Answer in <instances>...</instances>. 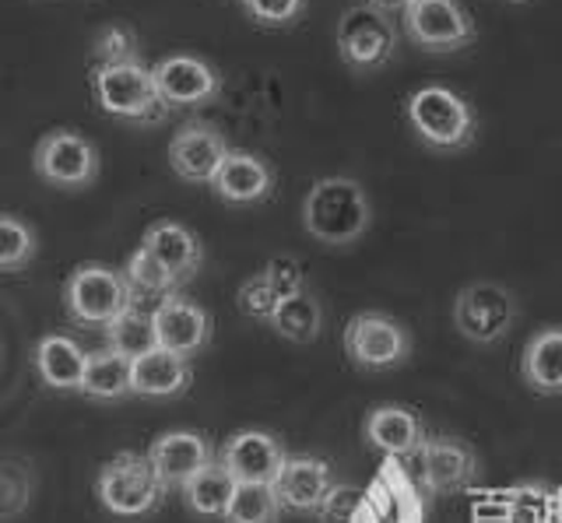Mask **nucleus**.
<instances>
[{
	"label": "nucleus",
	"instance_id": "nucleus-39",
	"mask_svg": "<svg viewBox=\"0 0 562 523\" xmlns=\"http://www.w3.org/2000/svg\"><path fill=\"white\" fill-rule=\"evenodd\" d=\"M366 4H373L380 11H404V8L412 4V0H366Z\"/></svg>",
	"mask_w": 562,
	"mask_h": 523
},
{
	"label": "nucleus",
	"instance_id": "nucleus-19",
	"mask_svg": "<svg viewBox=\"0 0 562 523\" xmlns=\"http://www.w3.org/2000/svg\"><path fill=\"white\" fill-rule=\"evenodd\" d=\"M215 197L233 204V207H250L271 197L274 190V169L254 151H239L233 148L225 155V162L218 169V177L211 180Z\"/></svg>",
	"mask_w": 562,
	"mask_h": 523
},
{
	"label": "nucleus",
	"instance_id": "nucleus-30",
	"mask_svg": "<svg viewBox=\"0 0 562 523\" xmlns=\"http://www.w3.org/2000/svg\"><path fill=\"white\" fill-rule=\"evenodd\" d=\"M40 253V236L29 221L0 215V271H25Z\"/></svg>",
	"mask_w": 562,
	"mask_h": 523
},
{
	"label": "nucleus",
	"instance_id": "nucleus-7",
	"mask_svg": "<svg viewBox=\"0 0 562 523\" xmlns=\"http://www.w3.org/2000/svg\"><path fill=\"white\" fill-rule=\"evenodd\" d=\"M397 43H401V36H397L391 11H380L373 4H359L341 14L338 54L351 71H359V75L380 71V67L394 60Z\"/></svg>",
	"mask_w": 562,
	"mask_h": 523
},
{
	"label": "nucleus",
	"instance_id": "nucleus-21",
	"mask_svg": "<svg viewBox=\"0 0 562 523\" xmlns=\"http://www.w3.org/2000/svg\"><path fill=\"white\" fill-rule=\"evenodd\" d=\"M140 250H148L180 285L201 271V260H204L201 239L193 236L187 225L169 221V218L148 225L145 239H140Z\"/></svg>",
	"mask_w": 562,
	"mask_h": 523
},
{
	"label": "nucleus",
	"instance_id": "nucleus-25",
	"mask_svg": "<svg viewBox=\"0 0 562 523\" xmlns=\"http://www.w3.org/2000/svg\"><path fill=\"white\" fill-rule=\"evenodd\" d=\"M236 478L228 475V470L215 461L211 467H204L198 478H190L180 496H183V505L193 513V516H204V520H225L228 505H233V496H236Z\"/></svg>",
	"mask_w": 562,
	"mask_h": 523
},
{
	"label": "nucleus",
	"instance_id": "nucleus-13",
	"mask_svg": "<svg viewBox=\"0 0 562 523\" xmlns=\"http://www.w3.org/2000/svg\"><path fill=\"white\" fill-rule=\"evenodd\" d=\"M151 75L169 110H201L222 95V75L207 60L190 54L162 57L151 67Z\"/></svg>",
	"mask_w": 562,
	"mask_h": 523
},
{
	"label": "nucleus",
	"instance_id": "nucleus-35",
	"mask_svg": "<svg viewBox=\"0 0 562 523\" xmlns=\"http://www.w3.org/2000/svg\"><path fill=\"white\" fill-rule=\"evenodd\" d=\"M243 8L260 29H289L306 14V0H243Z\"/></svg>",
	"mask_w": 562,
	"mask_h": 523
},
{
	"label": "nucleus",
	"instance_id": "nucleus-31",
	"mask_svg": "<svg viewBox=\"0 0 562 523\" xmlns=\"http://www.w3.org/2000/svg\"><path fill=\"white\" fill-rule=\"evenodd\" d=\"M278 516H281V502L274 485H236L225 523H278Z\"/></svg>",
	"mask_w": 562,
	"mask_h": 523
},
{
	"label": "nucleus",
	"instance_id": "nucleus-8",
	"mask_svg": "<svg viewBox=\"0 0 562 523\" xmlns=\"http://www.w3.org/2000/svg\"><path fill=\"white\" fill-rule=\"evenodd\" d=\"M32 169L43 183L57 190H88L95 186L102 159L99 148L78 130H49L32 151Z\"/></svg>",
	"mask_w": 562,
	"mask_h": 523
},
{
	"label": "nucleus",
	"instance_id": "nucleus-11",
	"mask_svg": "<svg viewBox=\"0 0 562 523\" xmlns=\"http://www.w3.org/2000/svg\"><path fill=\"white\" fill-rule=\"evenodd\" d=\"M356 523H426V496L418 478H412L401 461L386 457L376 478L366 485Z\"/></svg>",
	"mask_w": 562,
	"mask_h": 523
},
{
	"label": "nucleus",
	"instance_id": "nucleus-22",
	"mask_svg": "<svg viewBox=\"0 0 562 523\" xmlns=\"http://www.w3.org/2000/svg\"><path fill=\"white\" fill-rule=\"evenodd\" d=\"M32 369L49 390H81V379L88 369V352L67 334H46L32 348Z\"/></svg>",
	"mask_w": 562,
	"mask_h": 523
},
{
	"label": "nucleus",
	"instance_id": "nucleus-20",
	"mask_svg": "<svg viewBox=\"0 0 562 523\" xmlns=\"http://www.w3.org/2000/svg\"><path fill=\"white\" fill-rule=\"evenodd\" d=\"M362 435H366L369 446L383 450L386 457H394V461L418 457L422 443L429 440L422 418L412 408H404V405H376L373 411L366 414Z\"/></svg>",
	"mask_w": 562,
	"mask_h": 523
},
{
	"label": "nucleus",
	"instance_id": "nucleus-24",
	"mask_svg": "<svg viewBox=\"0 0 562 523\" xmlns=\"http://www.w3.org/2000/svg\"><path fill=\"white\" fill-rule=\"evenodd\" d=\"M520 376L527 383V390H535L541 397L562 394V327H541L524 344Z\"/></svg>",
	"mask_w": 562,
	"mask_h": 523
},
{
	"label": "nucleus",
	"instance_id": "nucleus-32",
	"mask_svg": "<svg viewBox=\"0 0 562 523\" xmlns=\"http://www.w3.org/2000/svg\"><path fill=\"white\" fill-rule=\"evenodd\" d=\"M123 274H127L134 295H151V299H166V295H172L176 288H180V282H176V277L162 264H158V260L148 250H140V247L131 253Z\"/></svg>",
	"mask_w": 562,
	"mask_h": 523
},
{
	"label": "nucleus",
	"instance_id": "nucleus-29",
	"mask_svg": "<svg viewBox=\"0 0 562 523\" xmlns=\"http://www.w3.org/2000/svg\"><path fill=\"white\" fill-rule=\"evenodd\" d=\"M105 341L116 355L123 359H140L158 348V334H155V320L151 312H145L140 306H131L123 317H116L110 327H105Z\"/></svg>",
	"mask_w": 562,
	"mask_h": 523
},
{
	"label": "nucleus",
	"instance_id": "nucleus-2",
	"mask_svg": "<svg viewBox=\"0 0 562 523\" xmlns=\"http://www.w3.org/2000/svg\"><path fill=\"white\" fill-rule=\"evenodd\" d=\"M404 116H408L422 145L443 155L471 148L474 130H479V120H474L468 99L447 89V84H426V89L412 92L404 102Z\"/></svg>",
	"mask_w": 562,
	"mask_h": 523
},
{
	"label": "nucleus",
	"instance_id": "nucleus-26",
	"mask_svg": "<svg viewBox=\"0 0 562 523\" xmlns=\"http://www.w3.org/2000/svg\"><path fill=\"white\" fill-rule=\"evenodd\" d=\"M78 394L92 397V400L134 397V362L116 355L113 348H105V352H92V355H88V369H85Z\"/></svg>",
	"mask_w": 562,
	"mask_h": 523
},
{
	"label": "nucleus",
	"instance_id": "nucleus-28",
	"mask_svg": "<svg viewBox=\"0 0 562 523\" xmlns=\"http://www.w3.org/2000/svg\"><path fill=\"white\" fill-rule=\"evenodd\" d=\"M509 523H562V492L538 481L506 488Z\"/></svg>",
	"mask_w": 562,
	"mask_h": 523
},
{
	"label": "nucleus",
	"instance_id": "nucleus-12",
	"mask_svg": "<svg viewBox=\"0 0 562 523\" xmlns=\"http://www.w3.org/2000/svg\"><path fill=\"white\" fill-rule=\"evenodd\" d=\"M418 485L426 496H457L479 481V453L457 435H432L418 450Z\"/></svg>",
	"mask_w": 562,
	"mask_h": 523
},
{
	"label": "nucleus",
	"instance_id": "nucleus-37",
	"mask_svg": "<svg viewBox=\"0 0 562 523\" xmlns=\"http://www.w3.org/2000/svg\"><path fill=\"white\" fill-rule=\"evenodd\" d=\"M260 274L268 277V285L281 295V299L306 292V274H303V268H299V260H292V257H271L268 268H263Z\"/></svg>",
	"mask_w": 562,
	"mask_h": 523
},
{
	"label": "nucleus",
	"instance_id": "nucleus-15",
	"mask_svg": "<svg viewBox=\"0 0 562 523\" xmlns=\"http://www.w3.org/2000/svg\"><path fill=\"white\" fill-rule=\"evenodd\" d=\"M285 457H289L285 446H281L271 432L239 429L236 435H228V440H225L218 464L239 485H274Z\"/></svg>",
	"mask_w": 562,
	"mask_h": 523
},
{
	"label": "nucleus",
	"instance_id": "nucleus-40",
	"mask_svg": "<svg viewBox=\"0 0 562 523\" xmlns=\"http://www.w3.org/2000/svg\"><path fill=\"white\" fill-rule=\"evenodd\" d=\"M514 4H527V0H514Z\"/></svg>",
	"mask_w": 562,
	"mask_h": 523
},
{
	"label": "nucleus",
	"instance_id": "nucleus-36",
	"mask_svg": "<svg viewBox=\"0 0 562 523\" xmlns=\"http://www.w3.org/2000/svg\"><path fill=\"white\" fill-rule=\"evenodd\" d=\"M362 499H366V488H359V485H334L316 516H321V523H356V516L362 510Z\"/></svg>",
	"mask_w": 562,
	"mask_h": 523
},
{
	"label": "nucleus",
	"instance_id": "nucleus-3",
	"mask_svg": "<svg viewBox=\"0 0 562 523\" xmlns=\"http://www.w3.org/2000/svg\"><path fill=\"white\" fill-rule=\"evenodd\" d=\"M92 92L105 116L123 120L131 127H151L162 124L169 106L155 89V75L145 64H113V67H92Z\"/></svg>",
	"mask_w": 562,
	"mask_h": 523
},
{
	"label": "nucleus",
	"instance_id": "nucleus-27",
	"mask_svg": "<svg viewBox=\"0 0 562 523\" xmlns=\"http://www.w3.org/2000/svg\"><path fill=\"white\" fill-rule=\"evenodd\" d=\"M271 327L278 338H285L292 344H313L324 330V309L316 303V295L306 288L299 295H289V299H281Z\"/></svg>",
	"mask_w": 562,
	"mask_h": 523
},
{
	"label": "nucleus",
	"instance_id": "nucleus-34",
	"mask_svg": "<svg viewBox=\"0 0 562 523\" xmlns=\"http://www.w3.org/2000/svg\"><path fill=\"white\" fill-rule=\"evenodd\" d=\"M236 303H239V312L243 317H250L257 323H268L274 320V312L281 306V295L268 285V277L263 274H254V277H246V282L239 285V295H236Z\"/></svg>",
	"mask_w": 562,
	"mask_h": 523
},
{
	"label": "nucleus",
	"instance_id": "nucleus-23",
	"mask_svg": "<svg viewBox=\"0 0 562 523\" xmlns=\"http://www.w3.org/2000/svg\"><path fill=\"white\" fill-rule=\"evenodd\" d=\"M190 359L172 355L166 348H155V352L134 359V397H148V400H172L187 394L190 387Z\"/></svg>",
	"mask_w": 562,
	"mask_h": 523
},
{
	"label": "nucleus",
	"instance_id": "nucleus-33",
	"mask_svg": "<svg viewBox=\"0 0 562 523\" xmlns=\"http://www.w3.org/2000/svg\"><path fill=\"white\" fill-rule=\"evenodd\" d=\"M92 67H113V64H145L140 60V39L131 25H105L92 43Z\"/></svg>",
	"mask_w": 562,
	"mask_h": 523
},
{
	"label": "nucleus",
	"instance_id": "nucleus-18",
	"mask_svg": "<svg viewBox=\"0 0 562 523\" xmlns=\"http://www.w3.org/2000/svg\"><path fill=\"white\" fill-rule=\"evenodd\" d=\"M148 461L166 488H183L190 478H198L204 467L215 464V453H211L207 435L190 432V429H172V432H162L148 446Z\"/></svg>",
	"mask_w": 562,
	"mask_h": 523
},
{
	"label": "nucleus",
	"instance_id": "nucleus-14",
	"mask_svg": "<svg viewBox=\"0 0 562 523\" xmlns=\"http://www.w3.org/2000/svg\"><path fill=\"white\" fill-rule=\"evenodd\" d=\"M151 320H155L158 348H166V352H172V355L193 359V355H201L211 341L207 309L198 306L193 299H187V295H180V292L158 299V306L151 309Z\"/></svg>",
	"mask_w": 562,
	"mask_h": 523
},
{
	"label": "nucleus",
	"instance_id": "nucleus-4",
	"mask_svg": "<svg viewBox=\"0 0 562 523\" xmlns=\"http://www.w3.org/2000/svg\"><path fill=\"white\" fill-rule=\"evenodd\" d=\"M166 492L169 488L155 475L148 453L123 450L105 461L95 475V496L102 502V510L120 520H137L155 513L162 505Z\"/></svg>",
	"mask_w": 562,
	"mask_h": 523
},
{
	"label": "nucleus",
	"instance_id": "nucleus-9",
	"mask_svg": "<svg viewBox=\"0 0 562 523\" xmlns=\"http://www.w3.org/2000/svg\"><path fill=\"white\" fill-rule=\"evenodd\" d=\"M345 355L351 359V365H359L366 373H386L408 362L412 338L401 320L366 309L356 312L345 327Z\"/></svg>",
	"mask_w": 562,
	"mask_h": 523
},
{
	"label": "nucleus",
	"instance_id": "nucleus-5",
	"mask_svg": "<svg viewBox=\"0 0 562 523\" xmlns=\"http://www.w3.org/2000/svg\"><path fill=\"white\" fill-rule=\"evenodd\" d=\"M131 306L137 295L127 274L110 264H78L64 282V309L81 327H110Z\"/></svg>",
	"mask_w": 562,
	"mask_h": 523
},
{
	"label": "nucleus",
	"instance_id": "nucleus-16",
	"mask_svg": "<svg viewBox=\"0 0 562 523\" xmlns=\"http://www.w3.org/2000/svg\"><path fill=\"white\" fill-rule=\"evenodd\" d=\"M228 151L233 148H228L222 130H215L211 124H187L176 130L169 141V166L180 180L211 186Z\"/></svg>",
	"mask_w": 562,
	"mask_h": 523
},
{
	"label": "nucleus",
	"instance_id": "nucleus-38",
	"mask_svg": "<svg viewBox=\"0 0 562 523\" xmlns=\"http://www.w3.org/2000/svg\"><path fill=\"white\" fill-rule=\"evenodd\" d=\"M471 523H509L506 492H488L471 505Z\"/></svg>",
	"mask_w": 562,
	"mask_h": 523
},
{
	"label": "nucleus",
	"instance_id": "nucleus-17",
	"mask_svg": "<svg viewBox=\"0 0 562 523\" xmlns=\"http://www.w3.org/2000/svg\"><path fill=\"white\" fill-rule=\"evenodd\" d=\"M334 485L338 481H334V467L327 461L299 453V457H285V464H281L274 478V492H278L281 510L310 516V513H321V505L330 496Z\"/></svg>",
	"mask_w": 562,
	"mask_h": 523
},
{
	"label": "nucleus",
	"instance_id": "nucleus-10",
	"mask_svg": "<svg viewBox=\"0 0 562 523\" xmlns=\"http://www.w3.org/2000/svg\"><path fill=\"white\" fill-rule=\"evenodd\" d=\"M517 320L514 292L499 282H471L453 299V327L471 344H496Z\"/></svg>",
	"mask_w": 562,
	"mask_h": 523
},
{
	"label": "nucleus",
	"instance_id": "nucleus-1",
	"mask_svg": "<svg viewBox=\"0 0 562 523\" xmlns=\"http://www.w3.org/2000/svg\"><path fill=\"white\" fill-rule=\"evenodd\" d=\"M373 225V204L351 177H324L303 201V229L321 247L341 250L359 242Z\"/></svg>",
	"mask_w": 562,
	"mask_h": 523
},
{
	"label": "nucleus",
	"instance_id": "nucleus-6",
	"mask_svg": "<svg viewBox=\"0 0 562 523\" xmlns=\"http://www.w3.org/2000/svg\"><path fill=\"white\" fill-rule=\"evenodd\" d=\"M404 36L426 54H461L479 36L471 11L461 0H412L401 11Z\"/></svg>",
	"mask_w": 562,
	"mask_h": 523
}]
</instances>
